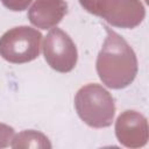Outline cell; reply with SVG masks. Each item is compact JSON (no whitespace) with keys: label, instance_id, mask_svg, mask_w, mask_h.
Listing matches in <instances>:
<instances>
[{"label":"cell","instance_id":"obj_1","mask_svg":"<svg viewBox=\"0 0 149 149\" xmlns=\"http://www.w3.org/2000/svg\"><path fill=\"white\" fill-rule=\"evenodd\" d=\"M108 36L99 54L97 70L100 79L109 87L121 88L134 79L137 71L135 54L116 33L106 27Z\"/></svg>","mask_w":149,"mask_h":149},{"label":"cell","instance_id":"obj_2","mask_svg":"<svg viewBox=\"0 0 149 149\" xmlns=\"http://www.w3.org/2000/svg\"><path fill=\"white\" fill-rule=\"evenodd\" d=\"M79 116L92 127H107L114 116V102L111 94L97 84L81 87L76 95Z\"/></svg>","mask_w":149,"mask_h":149},{"label":"cell","instance_id":"obj_3","mask_svg":"<svg viewBox=\"0 0 149 149\" xmlns=\"http://www.w3.org/2000/svg\"><path fill=\"white\" fill-rule=\"evenodd\" d=\"M42 35L30 27H16L0 38V56L10 63H27L35 59L41 49Z\"/></svg>","mask_w":149,"mask_h":149},{"label":"cell","instance_id":"obj_4","mask_svg":"<svg viewBox=\"0 0 149 149\" xmlns=\"http://www.w3.org/2000/svg\"><path fill=\"white\" fill-rule=\"evenodd\" d=\"M44 57L49 65L59 72L71 71L77 62L76 45L66 33L54 28L44 41Z\"/></svg>","mask_w":149,"mask_h":149},{"label":"cell","instance_id":"obj_5","mask_svg":"<svg viewBox=\"0 0 149 149\" xmlns=\"http://www.w3.org/2000/svg\"><path fill=\"white\" fill-rule=\"evenodd\" d=\"M1 2L12 10H23L28 7L31 0H1Z\"/></svg>","mask_w":149,"mask_h":149}]
</instances>
